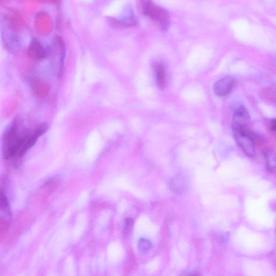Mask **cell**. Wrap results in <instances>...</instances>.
Wrapping results in <instances>:
<instances>
[{
	"label": "cell",
	"instance_id": "cell-2",
	"mask_svg": "<svg viewBox=\"0 0 276 276\" xmlns=\"http://www.w3.org/2000/svg\"><path fill=\"white\" fill-rule=\"evenodd\" d=\"M0 33L5 48L13 54L17 53L21 46L19 34L16 23L6 14L0 15Z\"/></svg>",
	"mask_w": 276,
	"mask_h": 276
},
{
	"label": "cell",
	"instance_id": "cell-9",
	"mask_svg": "<svg viewBox=\"0 0 276 276\" xmlns=\"http://www.w3.org/2000/svg\"><path fill=\"white\" fill-rule=\"evenodd\" d=\"M156 83L159 89L164 90L167 85V74L165 65L162 62H157L154 65Z\"/></svg>",
	"mask_w": 276,
	"mask_h": 276
},
{
	"label": "cell",
	"instance_id": "cell-15",
	"mask_svg": "<svg viewBox=\"0 0 276 276\" xmlns=\"http://www.w3.org/2000/svg\"><path fill=\"white\" fill-rule=\"evenodd\" d=\"M133 221L131 219H127L126 221V224L125 226L124 231L125 234H127L131 230L132 227L133 226Z\"/></svg>",
	"mask_w": 276,
	"mask_h": 276
},
{
	"label": "cell",
	"instance_id": "cell-16",
	"mask_svg": "<svg viewBox=\"0 0 276 276\" xmlns=\"http://www.w3.org/2000/svg\"><path fill=\"white\" fill-rule=\"evenodd\" d=\"M271 129L272 130H273V131H275V119H273L272 121H271Z\"/></svg>",
	"mask_w": 276,
	"mask_h": 276
},
{
	"label": "cell",
	"instance_id": "cell-5",
	"mask_svg": "<svg viewBox=\"0 0 276 276\" xmlns=\"http://www.w3.org/2000/svg\"><path fill=\"white\" fill-rule=\"evenodd\" d=\"M235 140L244 153L249 157L255 155V136L249 128L232 130Z\"/></svg>",
	"mask_w": 276,
	"mask_h": 276
},
{
	"label": "cell",
	"instance_id": "cell-12",
	"mask_svg": "<svg viewBox=\"0 0 276 276\" xmlns=\"http://www.w3.org/2000/svg\"><path fill=\"white\" fill-rule=\"evenodd\" d=\"M108 21L113 26L118 28L133 27L137 23V21L132 12H130L128 16L121 19L111 18Z\"/></svg>",
	"mask_w": 276,
	"mask_h": 276
},
{
	"label": "cell",
	"instance_id": "cell-8",
	"mask_svg": "<svg viewBox=\"0 0 276 276\" xmlns=\"http://www.w3.org/2000/svg\"><path fill=\"white\" fill-rule=\"evenodd\" d=\"M235 85L236 79L235 77L227 76L222 78L214 84V93L218 96H226L233 90Z\"/></svg>",
	"mask_w": 276,
	"mask_h": 276
},
{
	"label": "cell",
	"instance_id": "cell-13",
	"mask_svg": "<svg viewBox=\"0 0 276 276\" xmlns=\"http://www.w3.org/2000/svg\"><path fill=\"white\" fill-rule=\"evenodd\" d=\"M267 169L271 172L273 171L275 168V155L274 152L270 150H267L264 152Z\"/></svg>",
	"mask_w": 276,
	"mask_h": 276
},
{
	"label": "cell",
	"instance_id": "cell-17",
	"mask_svg": "<svg viewBox=\"0 0 276 276\" xmlns=\"http://www.w3.org/2000/svg\"><path fill=\"white\" fill-rule=\"evenodd\" d=\"M184 276H200L197 273L191 272L185 274Z\"/></svg>",
	"mask_w": 276,
	"mask_h": 276
},
{
	"label": "cell",
	"instance_id": "cell-4",
	"mask_svg": "<svg viewBox=\"0 0 276 276\" xmlns=\"http://www.w3.org/2000/svg\"><path fill=\"white\" fill-rule=\"evenodd\" d=\"M54 74L60 78L63 75L64 62L66 56V47L63 39L57 36L54 39L53 46L50 47L49 55Z\"/></svg>",
	"mask_w": 276,
	"mask_h": 276
},
{
	"label": "cell",
	"instance_id": "cell-11",
	"mask_svg": "<svg viewBox=\"0 0 276 276\" xmlns=\"http://www.w3.org/2000/svg\"><path fill=\"white\" fill-rule=\"evenodd\" d=\"M170 186L171 190L177 194L184 193L187 187L186 178L181 174L174 177L170 181Z\"/></svg>",
	"mask_w": 276,
	"mask_h": 276
},
{
	"label": "cell",
	"instance_id": "cell-3",
	"mask_svg": "<svg viewBox=\"0 0 276 276\" xmlns=\"http://www.w3.org/2000/svg\"><path fill=\"white\" fill-rule=\"evenodd\" d=\"M143 14L156 22L164 31H168L171 23V17L168 11L151 1L142 3Z\"/></svg>",
	"mask_w": 276,
	"mask_h": 276
},
{
	"label": "cell",
	"instance_id": "cell-14",
	"mask_svg": "<svg viewBox=\"0 0 276 276\" xmlns=\"http://www.w3.org/2000/svg\"><path fill=\"white\" fill-rule=\"evenodd\" d=\"M152 246L151 242L147 239L141 238L139 242V249L143 252L147 251L150 249Z\"/></svg>",
	"mask_w": 276,
	"mask_h": 276
},
{
	"label": "cell",
	"instance_id": "cell-7",
	"mask_svg": "<svg viewBox=\"0 0 276 276\" xmlns=\"http://www.w3.org/2000/svg\"><path fill=\"white\" fill-rule=\"evenodd\" d=\"M50 48L46 47L37 39H33L30 42L28 49V54L35 61H39L46 59L49 56Z\"/></svg>",
	"mask_w": 276,
	"mask_h": 276
},
{
	"label": "cell",
	"instance_id": "cell-1",
	"mask_svg": "<svg viewBox=\"0 0 276 276\" xmlns=\"http://www.w3.org/2000/svg\"><path fill=\"white\" fill-rule=\"evenodd\" d=\"M27 129L21 130L18 119L13 120L6 129L2 140V153L6 160L17 158L22 140Z\"/></svg>",
	"mask_w": 276,
	"mask_h": 276
},
{
	"label": "cell",
	"instance_id": "cell-6",
	"mask_svg": "<svg viewBox=\"0 0 276 276\" xmlns=\"http://www.w3.org/2000/svg\"><path fill=\"white\" fill-rule=\"evenodd\" d=\"M250 122V115L246 108L241 105L236 106L232 118V129L248 128Z\"/></svg>",
	"mask_w": 276,
	"mask_h": 276
},
{
	"label": "cell",
	"instance_id": "cell-10",
	"mask_svg": "<svg viewBox=\"0 0 276 276\" xmlns=\"http://www.w3.org/2000/svg\"><path fill=\"white\" fill-rule=\"evenodd\" d=\"M11 220V209L0 207V240L8 230Z\"/></svg>",
	"mask_w": 276,
	"mask_h": 276
}]
</instances>
